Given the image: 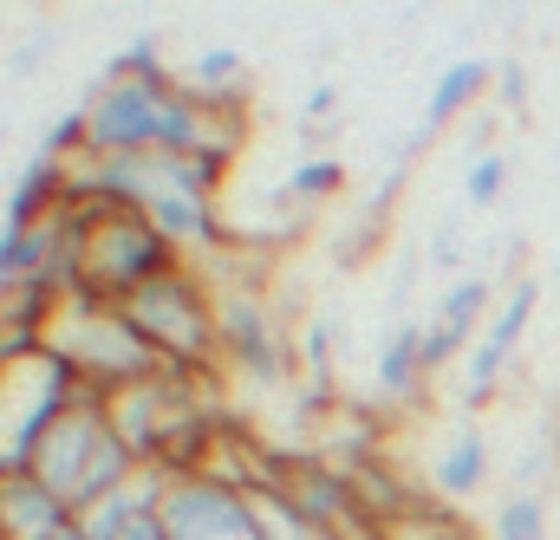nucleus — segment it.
Returning <instances> with one entry per match:
<instances>
[{
    "label": "nucleus",
    "mask_w": 560,
    "mask_h": 540,
    "mask_svg": "<svg viewBox=\"0 0 560 540\" xmlns=\"http://www.w3.org/2000/svg\"><path fill=\"white\" fill-rule=\"evenodd\" d=\"M202 125H209V105L176 92L163 72H118L85 111V143L98 150V163L143 156V150H222Z\"/></svg>",
    "instance_id": "f257e3e1"
},
{
    "label": "nucleus",
    "mask_w": 560,
    "mask_h": 540,
    "mask_svg": "<svg viewBox=\"0 0 560 540\" xmlns=\"http://www.w3.org/2000/svg\"><path fill=\"white\" fill-rule=\"evenodd\" d=\"M118 313L131 319V332H138L156 359L196 365V359H209V352H215V306L202 300V286H196L183 268L156 273V280L138 286Z\"/></svg>",
    "instance_id": "f03ea898"
},
{
    "label": "nucleus",
    "mask_w": 560,
    "mask_h": 540,
    "mask_svg": "<svg viewBox=\"0 0 560 540\" xmlns=\"http://www.w3.org/2000/svg\"><path fill=\"white\" fill-rule=\"evenodd\" d=\"M163 528H170V540H268L261 515H255V495H242L229 482H209V476H176L170 482Z\"/></svg>",
    "instance_id": "7ed1b4c3"
},
{
    "label": "nucleus",
    "mask_w": 560,
    "mask_h": 540,
    "mask_svg": "<svg viewBox=\"0 0 560 540\" xmlns=\"http://www.w3.org/2000/svg\"><path fill=\"white\" fill-rule=\"evenodd\" d=\"M535 293H541V280H515L509 300L495 306V319L476 332V345H469V359H463V398H489V385H495L502 365L515 359V339H522V326H528V313H535Z\"/></svg>",
    "instance_id": "20e7f679"
},
{
    "label": "nucleus",
    "mask_w": 560,
    "mask_h": 540,
    "mask_svg": "<svg viewBox=\"0 0 560 540\" xmlns=\"http://www.w3.org/2000/svg\"><path fill=\"white\" fill-rule=\"evenodd\" d=\"M215 332H222V345H229V359H235L242 372H255V378H280L287 352H280L268 313H261L248 293H229V300L215 306Z\"/></svg>",
    "instance_id": "39448f33"
},
{
    "label": "nucleus",
    "mask_w": 560,
    "mask_h": 540,
    "mask_svg": "<svg viewBox=\"0 0 560 540\" xmlns=\"http://www.w3.org/2000/svg\"><path fill=\"white\" fill-rule=\"evenodd\" d=\"M489 313V280H456L443 300H436V313H430V326H423V372H436V365H450L463 345H476V319Z\"/></svg>",
    "instance_id": "423d86ee"
},
{
    "label": "nucleus",
    "mask_w": 560,
    "mask_h": 540,
    "mask_svg": "<svg viewBox=\"0 0 560 540\" xmlns=\"http://www.w3.org/2000/svg\"><path fill=\"white\" fill-rule=\"evenodd\" d=\"M79 515L39 482V476H0V535L7 540H52Z\"/></svg>",
    "instance_id": "0eeeda50"
},
{
    "label": "nucleus",
    "mask_w": 560,
    "mask_h": 540,
    "mask_svg": "<svg viewBox=\"0 0 560 540\" xmlns=\"http://www.w3.org/2000/svg\"><path fill=\"white\" fill-rule=\"evenodd\" d=\"M489 92V66L482 59H456L443 79H436V92H430V105H423V131H436V125H450L463 105H476Z\"/></svg>",
    "instance_id": "6e6552de"
},
{
    "label": "nucleus",
    "mask_w": 560,
    "mask_h": 540,
    "mask_svg": "<svg viewBox=\"0 0 560 540\" xmlns=\"http://www.w3.org/2000/svg\"><path fill=\"white\" fill-rule=\"evenodd\" d=\"M482 476H489V443H482L476 430H463L456 443H443V456H436V469H430V482H436L443 495H476Z\"/></svg>",
    "instance_id": "1a4fd4ad"
},
{
    "label": "nucleus",
    "mask_w": 560,
    "mask_h": 540,
    "mask_svg": "<svg viewBox=\"0 0 560 540\" xmlns=\"http://www.w3.org/2000/svg\"><path fill=\"white\" fill-rule=\"evenodd\" d=\"M143 222L176 248V242H209L215 235V215H209V196H163L143 209Z\"/></svg>",
    "instance_id": "9d476101"
},
{
    "label": "nucleus",
    "mask_w": 560,
    "mask_h": 540,
    "mask_svg": "<svg viewBox=\"0 0 560 540\" xmlns=\"http://www.w3.org/2000/svg\"><path fill=\"white\" fill-rule=\"evenodd\" d=\"M423 378V326H398L378 352V391L385 398H411Z\"/></svg>",
    "instance_id": "9b49d317"
},
{
    "label": "nucleus",
    "mask_w": 560,
    "mask_h": 540,
    "mask_svg": "<svg viewBox=\"0 0 560 540\" xmlns=\"http://www.w3.org/2000/svg\"><path fill=\"white\" fill-rule=\"evenodd\" d=\"M495 540H548V502L541 495H509L495 508Z\"/></svg>",
    "instance_id": "f8f14e48"
},
{
    "label": "nucleus",
    "mask_w": 560,
    "mask_h": 540,
    "mask_svg": "<svg viewBox=\"0 0 560 540\" xmlns=\"http://www.w3.org/2000/svg\"><path fill=\"white\" fill-rule=\"evenodd\" d=\"M189 79H196V85H189V98L202 105V98H215V92H229V85L242 79V59H235V52H202V59L189 66Z\"/></svg>",
    "instance_id": "ddd939ff"
},
{
    "label": "nucleus",
    "mask_w": 560,
    "mask_h": 540,
    "mask_svg": "<svg viewBox=\"0 0 560 540\" xmlns=\"http://www.w3.org/2000/svg\"><path fill=\"white\" fill-rule=\"evenodd\" d=\"M502 169H509V163H502L495 150H489V156H476V163H469V183H463V196H469L476 209H482V202H495V196H502Z\"/></svg>",
    "instance_id": "4468645a"
},
{
    "label": "nucleus",
    "mask_w": 560,
    "mask_h": 540,
    "mask_svg": "<svg viewBox=\"0 0 560 540\" xmlns=\"http://www.w3.org/2000/svg\"><path fill=\"white\" fill-rule=\"evenodd\" d=\"M346 183V169L332 163V156H319V163H300L293 169V196H326V189H339Z\"/></svg>",
    "instance_id": "2eb2a0df"
},
{
    "label": "nucleus",
    "mask_w": 560,
    "mask_h": 540,
    "mask_svg": "<svg viewBox=\"0 0 560 540\" xmlns=\"http://www.w3.org/2000/svg\"><path fill=\"white\" fill-rule=\"evenodd\" d=\"M112 540H170V528H163V502H143V508Z\"/></svg>",
    "instance_id": "dca6fc26"
},
{
    "label": "nucleus",
    "mask_w": 560,
    "mask_h": 540,
    "mask_svg": "<svg viewBox=\"0 0 560 540\" xmlns=\"http://www.w3.org/2000/svg\"><path fill=\"white\" fill-rule=\"evenodd\" d=\"M430 261H436V268H456V228H443V235L430 242Z\"/></svg>",
    "instance_id": "f3484780"
},
{
    "label": "nucleus",
    "mask_w": 560,
    "mask_h": 540,
    "mask_svg": "<svg viewBox=\"0 0 560 540\" xmlns=\"http://www.w3.org/2000/svg\"><path fill=\"white\" fill-rule=\"evenodd\" d=\"M52 540H92V535H85V528H79V521H72V528H66V535H52Z\"/></svg>",
    "instance_id": "a211bd4d"
},
{
    "label": "nucleus",
    "mask_w": 560,
    "mask_h": 540,
    "mask_svg": "<svg viewBox=\"0 0 560 540\" xmlns=\"http://www.w3.org/2000/svg\"><path fill=\"white\" fill-rule=\"evenodd\" d=\"M555 280H560V261H555Z\"/></svg>",
    "instance_id": "6ab92c4d"
}]
</instances>
